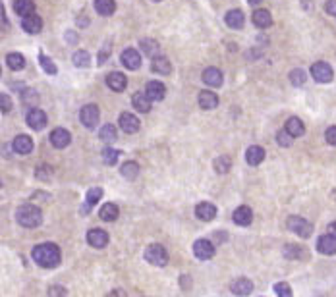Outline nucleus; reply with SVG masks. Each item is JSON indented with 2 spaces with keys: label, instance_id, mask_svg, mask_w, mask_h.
Returning <instances> with one entry per match:
<instances>
[{
  "label": "nucleus",
  "instance_id": "nucleus-48",
  "mask_svg": "<svg viewBox=\"0 0 336 297\" xmlns=\"http://www.w3.org/2000/svg\"><path fill=\"white\" fill-rule=\"evenodd\" d=\"M49 295H66V289L60 287V285H54L49 289Z\"/></svg>",
  "mask_w": 336,
  "mask_h": 297
},
{
  "label": "nucleus",
  "instance_id": "nucleus-8",
  "mask_svg": "<svg viewBox=\"0 0 336 297\" xmlns=\"http://www.w3.org/2000/svg\"><path fill=\"white\" fill-rule=\"evenodd\" d=\"M193 255L201 260H209L214 257V245L209 239H197L193 243Z\"/></svg>",
  "mask_w": 336,
  "mask_h": 297
},
{
  "label": "nucleus",
  "instance_id": "nucleus-7",
  "mask_svg": "<svg viewBox=\"0 0 336 297\" xmlns=\"http://www.w3.org/2000/svg\"><path fill=\"white\" fill-rule=\"evenodd\" d=\"M25 120H27V125L31 129H35V131H41V129L47 127V114L41 110V108H31V110L27 112Z\"/></svg>",
  "mask_w": 336,
  "mask_h": 297
},
{
  "label": "nucleus",
  "instance_id": "nucleus-32",
  "mask_svg": "<svg viewBox=\"0 0 336 297\" xmlns=\"http://www.w3.org/2000/svg\"><path fill=\"white\" fill-rule=\"evenodd\" d=\"M6 64H8V68H10V70H14V72H20V70H24V68H25L24 54H20V52H10V54L6 56Z\"/></svg>",
  "mask_w": 336,
  "mask_h": 297
},
{
  "label": "nucleus",
  "instance_id": "nucleus-47",
  "mask_svg": "<svg viewBox=\"0 0 336 297\" xmlns=\"http://www.w3.org/2000/svg\"><path fill=\"white\" fill-rule=\"evenodd\" d=\"M324 10H326V14H330V16H334L336 18V0L324 2Z\"/></svg>",
  "mask_w": 336,
  "mask_h": 297
},
{
  "label": "nucleus",
  "instance_id": "nucleus-14",
  "mask_svg": "<svg viewBox=\"0 0 336 297\" xmlns=\"http://www.w3.org/2000/svg\"><path fill=\"white\" fill-rule=\"evenodd\" d=\"M87 243L95 249L106 247V243H108V234H106L104 230H91L87 234Z\"/></svg>",
  "mask_w": 336,
  "mask_h": 297
},
{
  "label": "nucleus",
  "instance_id": "nucleus-1",
  "mask_svg": "<svg viewBox=\"0 0 336 297\" xmlns=\"http://www.w3.org/2000/svg\"><path fill=\"white\" fill-rule=\"evenodd\" d=\"M31 257L43 268H54L60 264V249L54 243H41L37 247H33Z\"/></svg>",
  "mask_w": 336,
  "mask_h": 297
},
{
  "label": "nucleus",
  "instance_id": "nucleus-46",
  "mask_svg": "<svg viewBox=\"0 0 336 297\" xmlns=\"http://www.w3.org/2000/svg\"><path fill=\"white\" fill-rule=\"evenodd\" d=\"M324 139H326V143H328V145H334L336 147V125L326 127V131H324Z\"/></svg>",
  "mask_w": 336,
  "mask_h": 297
},
{
  "label": "nucleus",
  "instance_id": "nucleus-24",
  "mask_svg": "<svg viewBox=\"0 0 336 297\" xmlns=\"http://www.w3.org/2000/svg\"><path fill=\"white\" fill-rule=\"evenodd\" d=\"M151 68H153V72L155 74H162V75H168L172 72V64L168 58H164V56H153V64H151Z\"/></svg>",
  "mask_w": 336,
  "mask_h": 297
},
{
  "label": "nucleus",
  "instance_id": "nucleus-29",
  "mask_svg": "<svg viewBox=\"0 0 336 297\" xmlns=\"http://www.w3.org/2000/svg\"><path fill=\"white\" fill-rule=\"evenodd\" d=\"M14 12L25 18V16L35 12V2L33 0H14Z\"/></svg>",
  "mask_w": 336,
  "mask_h": 297
},
{
  "label": "nucleus",
  "instance_id": "nucleus-40",
  "mask_svg": "<svg viewBox=\"0 0 336 297\" xmlns=\"http://www.w3.org/2000/svg\"><path fill=\"white\" fill-rule=\"evenodd\" d=\"M39 62H41V66H43V70L47 72V74H50V75H56L58 74V68H56V64L52 62L50 58H47L43 52L39 54Z\"/></svg>",
  "mask_w": 336,
  "mask_h": 297
},
{
  "label": "nucleus",
  "instance_id": "nucleus-27",
  "mask_svg": "<svg viewBox=\"0 0 336 297\" xmlns=\"http://www.w3.org/2000/svg\"><path fill=\"white\" fill-rule=\"evenodd\" d=\"M118 214H120V209H118V205H114V203L102 205L99 211L100 220H104V222H114V220L118 218Z\"/></svg>",
  "mask_w": 336,
  "mask_h": 297
},
{
  "label": "nucleus",
  "instance_id": "nucleus-28",
  "mask_svg": "<svg viewBox=\"0 0 336 297\" xmlns=\"http://www.w3.org/2000/svg\"><path fill=\"white\" fill-rule=\"evenodd\" d=\"M218 104V97L212 91H201L199 93V106L203 110H212Z\"/></svg>",
  "mask_w": 336,
  "mask_h": 297
},
{
  "label": "nucleus",
  "instance_id": "nucleus-16",
  "mask_svg": "<svg viewBox=\"0 0 336 297\" xmlns=\"http://www.w3.org/2000/svg\"><path fill=\"white\" fill-rule=\"evenodd\" d=\"M195 216L203 220V222H211L212 218L216 216V207L212 203H199L195 207Z\"/></svg>",
  "mask_w": 336,
  "mask_h": 297
},
{
  "label": "nucleus",
  "instance_id": "nucleus-30",
  "mask_svg": "<svg viewBox=\"0 0 336 297\" xmlns=\"http://www.w3.org/2000/svg\"><path fill=\"white\" fill-rule=\"evenodd\" d=\"M286 131L292 137H301L303 133H305V124H303L299 118L292 116V118L286 122Z\"/></svg>",
  "mask_w": 336,
  "mask_h": 297
},
{
  "label": "nucleus",
  "instance_id": "nucleus-20",
  "mask_svg": "<svg viewBox=\"0 0 336 297\" xmlns=\"http://www.w3.org/2000/svg\"><path fill=\"white\" fill-rule=\"evenodd\" d=\"M201 77H203V81H205L207 85H211V87H220L224 81L222 72H220L218 68H207Z\"/></svg>",
  "mask_w": 336,
  "mask_h": 297
},
{
  "label": "nucleus",
  "instance_id": "nucleus-52",
  "mask_svg": "<svg viewBox=\"0 0 336 297\" xmlns=\"http://www.w3.org/2000/svg\"><path fill=\"white\" fill-rule=\"evenodd\" d=\"M249 4H251V6H257V4H261L263 0H248Z\"/></svg>",
  "mask_w": 336,
  "mask_h": 297
},
{
  "label": "nucleus",
  "instance_id": "nucleus-21",
  "mask_svg": "<svg viewBox=\"0 0 336 297\" xmlns=\"http://www.w3.org/2000/svg\"><path fill=\"white\" fill-rule=\"evenodd\" d=\"M232 220L238 224V226H249L253 222V211L249 207H238L234 214H232Z\"/></svg>",
  "mask_w": 336,
  "mask_h": 297
},
{
  "label": "nucleus",
  "instance_id": "nucleus-39",
  "mask_svg": "<svg viewBox=\"0 0 336 297\" xmlns=\"http://www.w3.org/2000/svg\"><path fill=\"white\" fill-rule=\"evenodd\" d=\"M89 64H91L89 52H85V50H77V52L74 54V66H77V68H87Z\"/></svg>",
  "mask_w": 336,
  "mask_h": 297
},
{
  "label": "nucleus",
  "instance_id": "nucleus-6",
  "mask_svg": "<svg viewBox=\"0 0 336 297\" xmlns=\"http://www.w3.org/2000/svg\"><path fill=\"white\" fill-rule=\"evenodd\" d=\"M311 75L313 79L319 81V83H330L332 77H334V72L326 62H315L311 66Z\"/></svg>",
  "mask_w": 336,
  "mask_h": 297
},
{
  "label": "nucleus",
  "instance_id": "nucleus-53",
  "mask_svg": "<svg viewBox=\"0 0 336 297\" xmlns=\"http://www.w3.org/2000/svg\"><path fill=\"white\" fill-rule=\"evenodd\" d=\"M0 187H2V182H0Z\"/></svg>",
  "mask_w": 336,
  "mask_h": 297
},
{
  "label": "nucleus",
  "instance_id": "nucleus-33",
  "mask_svg": "<svg viewBox=\"0 0 336 297\" xmlns=\"http://www.w3.org/2000/svg\"><path fill=\"white\" fill-rule=\"evenodd\" d=\"M95 10L100 16H112L116 10V2L114 0H95Z\"/></svg>",
  "mask_w": 336,
  "mask_h": 297
},
{
  "label": "nucleus",
  "instance_id": "nucleus-11",
  "mask_svg": "<svg viewBox=\"0 0 336 297\" xmlns=\"http://www.w3.org/2000/svg\"><path fill=\"white\" fill-rule=\"evenodd\" d=\"M317 251L323 255H336V237L330 234H324L317 239Z\"/></svg>",
  "mask_w": 336,
  "mask_h": 297
},
{
  "label": "nucleus",
  "instance_id": "nucleus-50",
  "mask_svg": "<svg viewBox=\"0 0 336 297\" xmlns=\"http://www.w3.org/2000/svg\"><path fill=\"white\" fill-rule=\"evenodd\" d=\"M24 100L25 102H29V100L37 102V95H35V93H31V91H24Z\"/></svg>",
  "mask_w": 336,
  "mask_h": 297
},
{
  "label": "nucleus",
  "instance_id": "nucleus-34",
  "mask_svg": "<svg viewBox=\"0 0 336 297\" xmlns=\"http://www.w3.org/2000/svg\"><path fill=\"white\" fill-rule=\"evenodd\" d=\"M120 172L124 176L126 180H136L137 174H139V164L134 161H128L122 164V168H120Z\"/></svg>",
  "mask_w": 336,
  "mask_h": 297
},
{
  "label": "nucleus",
  "instance_id": "nucleus-25",
  "mask_svg": "<svg viewBox=\"0 0 336 297\" xmlns=\"http://www.w3.org/2000/svg\"><path fill=\"white\" fill-rule=\"evenodd\" d=\"M224 22H226L228 27H232V29H242L244 24H246V16H244L242 10H230V12L226 14Z\"/></svg>",
  "mask_w": 336,
  "mask_h": 297
},
{
  "label": "nucleus",
  "instance_id": "nucleus-41",
  "mask_svg": "<svg viewBox=\"0 0 336 297\" xmlns=\"http://www.w3.org/2000/svg\"><path fill=\"white\" fill-rule=\"evenodd\" d=\"M230 166H232V161H230V157H226V155L218 157V159L214 161V170L218 174H226L230 170Z\"/></svg>",
  "mask_w": 336,
  "mask_h": 297
},
{
  "label": "nucleus",
  "instance_id": "nucleus-38",
  "mask_svg": "<svg viewBox=\"0 0 336 297\" xmlns=\"http://www.w3.org/2000/svg\"><path fill=\"white\" fill-rule=\"evenodd\" d=\"M118 157H120V151H116V148H112V147L102 148V162H104V164H108V166L116 164Z\"/></svg>",
  "mask_w": 336,
  "mask_h": 297
},
{
  "label": "nucleus",
  "instance_id": "nucleus-15",
  "mask_svg": "<svg viewBox=\"0 0 336 297\" xmlns=\"http://www.w3.org/2000/svg\"><path fill=\"white\" fill-rule=\"evenodd\" d=\"M106 85L110 87L112 91H116V93H122L128 85V77L124 74H120V72H112V74L106 75Z\"/></svg>",
  "mask_w": 336,
  "mask_h": 297
},
{
  "label": "nucleus",
  "instance_id": "nucleus-45",
  "mask_svg": "<svg viewBox=\"0 0 336 297\" xmlns=\"http://www.w3.org/2000/svg\"><path fill=\"white\" fill-rule=\"evenodd\" d=\"M274 293H276V295L290 297L292 295V287H290L286 282H278V284H274Z\"/></svg>",
  "mask_w": 336,
  "mask_h": 297
},
{
  "label": "nucleus",
  "instance_id": "nucleus-22",
  "mask_svg": "<svg viewBox=\"0 0 336 297\" xmlns=\"http://www.w3.org/2000/svg\"><path fill=\"white\" fill-rule=\"evenodd\" d=\"M145 95L151 100H162L164 95H166V87L162 85L161 81H149L147 87H145Z\"/></svg>",
  "mask_w": 336,
  "mask_h": 297
},
{
  "label": "nucleus",
  "instance_id": "nucleus-44",
  "mask_svg": "<svg viewBox=\"0 0 336 297\" xmlns=\"http://www.w3.org/2000/svg\"><path fill=\"white\" fill-rule=\"evenodd\" d=\"M292 139H294V137L290 135L286 129H284V131H278V135H276V143H278L280 147H290V145H292Z\"/></svg>",
  "mask_w": 336,
  "mask_h": 297
},
{
  "label": "nucleus",
  "instance_id": "nucleus-4",
  "mask_svg": "<svg viewBox=\"0 0 336 297\" xmlns=\"http://www.w3.org/2000/svg\"><path fill=\"white\" fill-rule=\"evenodd\" d=\"M286 226L290 228L292 234L299 235V237H309V235L313 234V224L307 222V220L301 218V216H290Z\"/></svg>",
  "mask_w": 336,
  "mask_h": 297
},
{
  "label": "nucleus",
  "instance_id": "nucleus-18",
  "mask_svg": "<svg viewBox=\"0 0 336 297\" xmlns=\"http://www.w3.org/2000/svg\"><path fill=\"white\" fill-rule=\"evenodd\" d=\"M120 127H122V131H126V133H136L137 129H139V120H137V116L130 114V112L120 114Z\"/></svg>",
  "mask_w": 336,
  "mask_h": 297
},
{
  "label": "nucleus",
  "instance_id": "nucleus-13",
  "mask_svg": "<svg viewBox=\"0 0 336 297\" xmlns=\"http://www.w3.org/2000/svg\"><path fill=\"white\" fill-rule=\"evenodd\" d=\"M251 22L255 24V27H259V29H267V27H271L273 25V16L269 10H265V8H259V10H255L253 16H251Z\"/></svg>",
  "mask_w": 336,
  "mask_h": 297
},
{
  "label": "nucleus",
  "instance_id": "nucleus-10",
  "mask_svg": "<svg viewBox=\"0 0 336 297\" xmlns=\"http://www.w3.org/2000/svg\"><path fill=\"white\" fill-rule=\"evenodd\" d=\"M22 27H24L25 33L35 35V33H41V29H43V20L33 12V14H29V16H25L24 20H22Z\"/></svg>",
  "mask_w": 336,
  "mask_h": 297
},
{
  "label": "nucleus",
  "instance_id": "nucleus-26",
  "mask_svg": "<svg viewBox=\"0 0 336 297\" xmlns=\"http://www.w3.org/2000/svg\"><path fill=\"white\" fill-rule=\"evenodd\" d=\"M151 102L153 100L145 95V93H136L134 97H132V104H134V108L137 112H141V114H147L151 110Z\"/></svg>",
  "mask_w": 336,
  "mask_h": 297
},
{
  "label": "nucleus",
  "instance_id": "nucleus-55",
  "mask_svg": "<svg viewBox=\"0 0 336 297\" xmlns=\"http://www.w3.org/2000/svg\"><path fill=\"white\" fill-rule=\"evenodd\" d=\"M155 2H159V0H155Z\"/></svg>",
  "mask_w": 336,
  "mask_h": 297
},
{
  "label": "nucleus",
  "instance_id": "nucleus-19",
  "mask_svg": "<svg viewBox=\"0 0 336 297\" xmlns=\"http://www.w3.org/2000/svg\"><path fill=\"white\" fill-rule=\"evenodd\" d=\"M246 161H248L249 166H259L265 161V148L259 147V145H251L246 151Z\"/></svg>",
  "mask_w": 336,
  "mask_h": 297
},
{
  "label": "nucleus",
  "instance_id": "nucleus-9",
  "mask_svg": "<svg viewBox=\"0 0 336 297\" xmlns=\"http://www.w3.org/2000/svg\"><path fill=\"white\" fill-rule=\"evenodd\" d=\"M50 143H52V147L56 148H64L70 145V141H72V135H70V131L68 129H64V127H56V129H52L50 131Z\"/></svg>",
  "mask_w": 336,
  "mask_h": 297
},
{
  "label": "nucleus",
  "instance_id": "nucleus-31",
  "mask_svg": "<svg viewBox=\"0 0 336 297\" xmlns=\"http://www.w3.org/2000/svg\"><path fill=\"white\" fill-rule=\"evenodd\" d=\"M100 197H102V189H100V187H91L87 191V203H85V207L81 209V214H87L89 209L95 207L100 201Z\"/></svg>",
  "mask_w": 336,
  "mask_h": 297
},
{
  "label": "nucleus",
  "instance_id": "nucleus-49",
  "mask_svg": "<svg viewBox=\"0 0 336 297\" xmlns=\"http://www.w3.org/2000/svg\"><path fill=\"white\" fill-rule=\"evenodd\" d=\"M108 50H110V45H106L104 49L100 50V60H99V64L106 62V58H108Z\"/></svg>",
  "mask_w": 336,
  "mask_h": 297
},
{
  "label": "nucleus",
  "instance_id": "nucleus-5",
  "mask_svg": "<svg viewBox=\"0 0 336 297\" xmlns=\"http://www.w3.org/2000/svg\"><path fill=\"white\" fill-rule=\"evenodd\" d=\"M99 118H100V112L97 104H85V106L79 110V120H81V124L85 125V127H89V129L97 127Z\"/></svg>",
  "mask_w": 336,
  "mask_h": 297
},
{
  "label": "nucleus",
  "instance_id": "nucleus-35",
  "mask_svg": "<svg viewBox=\"0 0 336 297\" xmlns=\"http://www.w3.org/2000/svg\"><path fill=\"white\" fill-rule=\"evenodd\" d=\"M284 257L286 259H305L307 257V253H305V249L299 247V245H286L284 247Z\"/></svg>",
  "mask_w": 336,
  "mask_h": 297
},
{
  "label": "nucleus",
  "instance_id": "nucleus-51",
  "mask_svg": "<svg viewBox=\"0 0 336 297\" xmlns=\"http://www.w3.org/2000/svg\"><path fill=\"white\" fill-rule=\"evenodd\" d=\"M328 234L334 235V237H336V222H332L330 226H328Z\"/></svg>",
  "mask_w": 336,
  "mask_h": 297
},
{
  "label": "nucleus",
  "instance_id": "nucleus-2",
  "mask_svg": "<svg viewBox=\"0 0 336 297\" xmlns=\"http://www.w3.org/2000/svg\"><path fill=\"white\" fill-rule=\"evenodd\" d=\"M16 220L24 228H37L43 222V214H41V209L35 205H24L16 212Z\"/></svg>",
  "mask_w": 336,
  "mask_h": 297
},
{
  "label": "nucleus",
  "instance_id": "nucleus-54",
  "mask_svg": "<svg viewBox=\"0 0 336 297\" xmlns=\"http://www.w3.org/2000/svg\"><path fill=\"white\" fill-rule=\"evenodd\" d=\"M0 74H2V70H0Z\"/></svg>",
  "mask_w": 336,
  "mask_h": 297
},
{
  "label": "nucleus",
  "instance_id": "nucleus-23",
  "mask_svg": "<svg viewBox=\"0 0 336 297\" xmlns=\"http://www.w3.org/2000/svg\"><path fill=\"white\" fill-rule=\"evenodd\" d=\"M230 289H232L234 295H249L253 291V282L248 278H238L236 282H232Z\"/></svg>",
  "mask_w": 336,
  "mask_h": 297
},
{
  "label": "nucleus",
  "instance_id": "nucleus-42",
  "mask_svg": "<svg viewBox=\"0 0 336 297\" xmlns=\"http://www.w3.org/2000/svg\"><path fill=\"white\" fill-rule=\"evenodd\" d=\"M305 79H307V75H305V72L303 70H292L290 72V81H292V85H296V87H299V85H303L305 83Z\"/></svg>",
  "mask_w": 336,
  "mask_h": 297
},
{
  "label": "nucleus",
  "instance_id": "nucleus-12",
  "mask_svg": "<svg viewBox=\"0 0 336 297\" xmlns=\"http://www.w3.org/2000/svg\"><path fill=\"white\" fill-rule=\"evenodd\" d=\"M12 147L18 155H29L33 151V139L29 135H25V133H20V135L14 139Z\"/></svg>",
  "mask_w": 336,
  "mask_h": 297
},
{
  "label": "nucleus",
  "instance_id": "nucleus-36",
  "mask_svg": "<svg viewBox=\"0 0 336 297\" xmlns=\"http://www.w3.org/2000/svg\"><path fill=\"white\" fill-rule=\"evenodd\" d=\"M141 50L147 54V56H157L159 54V43L153 41V39H141Z\"/></svg>",
  "mask_w": 336,
  "mask_h": 297
},
{
  "label": "nucleus",
  "instance_id": "nucleus-43",
  "mask_svg": "<svg viewBox=\"0 0 336 297\" xmlns=\"http://www.w3.org/2000/svg\"><path fill=\"white\" fill-rule=\"evenodd\" d=\"M14 108V102L12 99L8 97V95H4V93H0V112H4V114H8V112Z\"/></svg>",
  "mask_w": 336,
  "mask_h": 297
},
{
  "label": "nucleus",
  "instance_id": "nucleus-3",
  "mask_svg": "<svg viewBox=\"0 0 336 297\" xmlns=\"http://www.w3.org/2000/svg\"><path fill=\"white\" fill-rule=\"evenodd\" d=\"M145 259L153 266H164L168 262V253H166V249L162 247V245L153 243V245H149V247L145 249Z\"/></svg>",
  "mask_w": 336,
  "mask_h": 297
},
{
  "label": "nucleus",
  "instance_id": "nucleus-17",
  "mask_svg": "<svg viewBox=\"0 0 336 297\" xmlns=\"http://www.w3.org/2000/svg\"><path fill=\"white\" fill-rule=\"evenodd\" d=\"M122 64L128 70H137L141 66V54L136 49H126L122 52Z\"/></svg>",
  "mask_w": 336,
  "mask_h": 297
},
{
  "label": "nucleus",
  "instance_id": "nucleus-37",
  "mask_svg": "<svg viewBox=\"0 0 336 297\" xmlns=\"http://www.w3.org/2000/svg\"><path fill=\"white\" fill-rule=\"evenodd\" d=\"M100 135V141H104V143H112V141H116V127L112 124H106L100 127L99 131Z\"/></svg>",
  "mask_w": 336,
  "mask_h": 297
}]
</instances>
